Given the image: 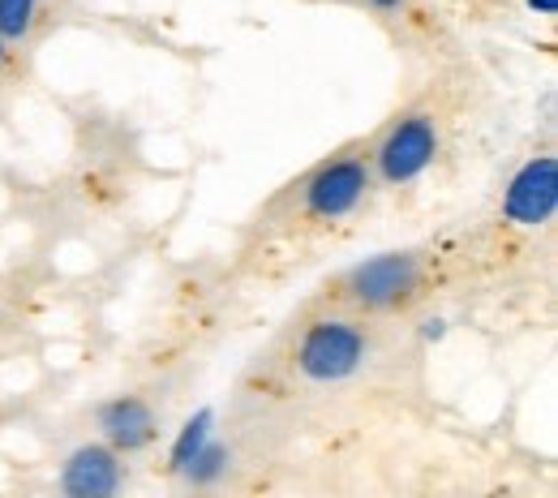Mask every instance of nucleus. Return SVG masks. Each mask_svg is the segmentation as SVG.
Segmentation results:
<instances>
[{"mask_svg":"<svg viewBox=\"0 0 558 498\" xmlns=\"http://www.w3.org/2000/svg\"><path fill=\"white\" fill-rule=\"evenodd\" d=\"M365 361V336L352 327V323H314L296 349V365L305 378L314 382H340V378H352Z\"/></svg>","mask_w":558,"mask_h":498,"instance_id":"1","label":"nucleus"},{"mask_svg":"<svg viewBox=\"0 0 558 498\" xmlns=\"http://www.w3.org/2000/svg\"><path fill=\"white\" fill-rule=\"evenodd\" d=\"M502 211H507V219H515V223H524V228H542V223L558 211V159L555 155L529 159V163L511 177L507 198H502Z\"/></svg>","mask_w":558,"mask_h":498,"instance_id":"2","label":"nucleus"},{"mask_svg":"<svg viewBox=\"0 0 558 498\" xmlns=\"http://www.w3.org/2000/svg\"><path fill=\"white\" fill-rule=\"evenodd\" d=\"M417 280L421 267L413 254H378V258H365L361 267H352L349 292L361 305H396L417 292Z\"/></svg>","mask_w":558,"mask_h":498,"instance_id":"3","label":"nucleus"},{"mask_svg":"<svg viewBox=\"0 0 558 498\" xmlns=\"http://www.w3.org/2000/svg\"><path fill=\"white\" fill-rule=\"evenodd\" d=\"M434 150H438V134H434V121L429 117H404L387 143L378 146V168L391 185H404L421 177L429 163H434Z\"/></svg>","mask_w":558,"mask_h":498,"instance_id":"4","label":"nucleus"},{"mask_svg":"<svg viewBox=\"0 0 558 498\" xmlns=\"http://www.w3.org/2000/svg\"><path fill=\"white\" fill-rule=\"evenodd\" d=\"M369 190V172L361 159H336L327 168H318L305 185V207L318 219H340L349 215Z\"/></svg>","mask_w":558,"mask_h":498,"instance_id":"5","label":"nucleus"},{"mask_svg":"<svg viewBox=\"0 0 558 498\" xmlns=\"http://www.w3.org/2000/svg\"><path fill=\"white\" fill-rule=\"evenodd\" d=\"M61 490L70 498H108L121 490V464L112 447L86 442L77 447L61 469Z\"/></svg>","mask_w":558,"mask_h":498,"instance_id":"6","label":"nucleus"},{"mask_svg":"<svg viewBox=\"0 0 558 498\" xmlns=\"http://www.w3.org/2000/svg\"><path fill=\"white\" fill-rule=\"evenodd\" d=\"M99 429H104V438L112 447L138 451V447H146L155 438V413L138 396H121V400H108L99 409Z\"/></svg>","mask_w":558,"mask_h":498,"instance_id":"7","label":"nucleus"},{"mask_svg":"<svg viewBox=\"0 0 558 498\" xmlns=\"http://www.w3.org/2000/svg\"><path fill=\"white\" fill-rule=\"evenodd\" d=\"M210 426H215V413H210V409H198V413L181 426L172 451H168V469H172V473H185V469L194 464V456L210 442Z\"/></svg>","mask_w":558,"mask_h":498,"instance_id":"8","label":"nucleus"},{"mask_svg":"<svg viewBox=\"0 0 558 498\" xmlns=\"http://www.w3.org/2000/svg\"><path fill=\"white\" fill-rule=\"evenodd\" d=\"M228 473V451L219 447V442H207L198 456H194V464L185 469V477L194 482V486H210V482H219Z\"/></svg>","mask_w":558,"mask_h":498,"instance_id":"9","label":"nucleus"},{"mask_svg":"<svg viewBox=\"0 0 558 498\" xmlns=\"http://www.w3.org/2000/svg\"><path fill=\"white\" fill-rule=\"evenodd\" d=\"M35 22V0H0V39H22Z\"/></svg>","mask_w":558,"mask_h":498,"instance_id":"10","label":"nucleus"},{"mask_svg":"<svg viewBox=\"0 0 558 498\" xmlns=\"http://www.w3.org/2000/svg\"><path fill=\"white\" fill-rule=\"evenodd\" d=\"M537 13H558V0H529Z\"/></svg>","mask_w":558,"mask_h":498,"instance_id":"11","label":"nucleus"},{"mask_svg":"<svg viewBox=\"0 0 558 498\" xmlns=\"http://www.w3.org/2000/svg\"><path fill=\"white\" fill-rule=\"evenodd\" d=\"M369 4H378V9H400L404 0H369Z\"/></svg>","mask_w":558,"mask_h":498,"instance_id":"12","label":"nucleus"},{"mask_svg":"<svg viewBox=\"0 0 558 498\" xmlns=\"http://www.w3.org/2000/svg\"><path fill=\"white\" fill-rule=\"evenodd\" d=\"M0 65H4V39H0Z\"/></svg>","mask_w":558,"mask_h":498,"instance_id":"13","label":"nucleus"}]
</instances>
